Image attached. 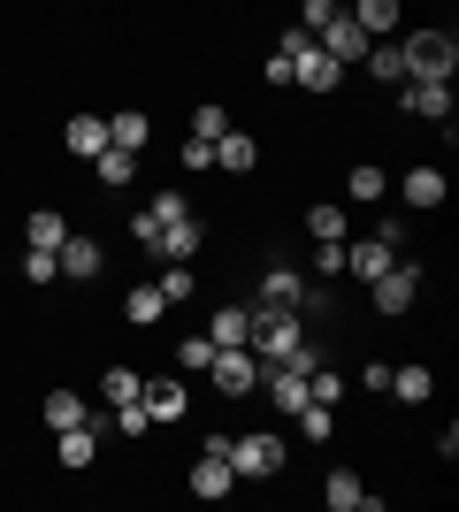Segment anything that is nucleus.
<instances>
[{"label":"nucleus","mask_w":459,"mask_h":512,"mask_svg":"<svg viewBox=\"0 0 459 512\" xmlns=\"http://www.w3.org/2000/svg\"><path fill=\"white\" fill-rule=\"evenodd\" d=\"M398 54H406V85H452V69H459L452 31H414V39H398Z\"/></svg>","instance_id":"f257e3e1"},{"label":"nucleus","mask_w":459,"mask_h":512,"mask_svg":"<svg viewBox=\"0 0 459 512\" xmlns=\"http://www.w3.org/2000/svg\"><path fill=\"white\" fill-rule=\"evenodd\" d=\"M230 474H238V482H268V474H284V436H268V428L230 436Z\"/></svg>","instance_id":"f03ea898"},{"label":"nucleus","mask_w":459,"mask_h":512,"mask_svg":"<svg viewBox=\"0 0 459 512\" xmlns=\"http://www.w3.org/2000/svg\"><path fill=\"white\" fill-rule=\"evenodd\" d=\"M207 375H215L222 398H245V390H261L268 367L253 360V344H215V367H207Z\"/></svg>","instance_id":"7ed1b4c3"},{"label":"nucleus","mask_w":459,"mask_h":512,"mask_svg":"<svg viewBox=\"0 0 459 512\" xmlns=\"http://www.w3.org/2000/svg\"><path fill=\"white\" fill-rule=\"evenodd\" d=\"M368 291H375V306H383V314H414V299H421V268H414L406 253H398L391 268H383V276L368 283Z\"/></svg>","instance_id":"20e7f679"},{"label":"nucleus","mask_w":459,"mask_h":512,"mask_svg":"<svg viewBox=\"0 0 459 512\" xmlns=\"http://www.w3.org/2000/svg\"><path fill=\"white\" fill-rule=\"evenodd\" d=\"M322 505H329V512H383V497H375V490H368V482H360L352 467H329Z\"/></svg>","instance_id":"39448f33"},{"label":"nucleus","mask_w":459,"mask_h":512,"mask_svg":"<svg viewBox=\"0 0 459 512\" xmlns=\"http://www.w3.org/2000/svg\"><path fill=\"white\" fill-rule=\"evenodd\" d=\"M398 107L421 115V123H437L444 138H452V85H398Z\"/></svg>","instance_id":"423d86ee"},{"label":"nucleus","mask_w":459,"mask_h":512,"mask_svg":"<svg viewBox=\"0 0 459 512\" xmlns=\"http://www.w3.org/2000/svg\"><path fill=\"white\" fill-rule=\"evenodd\" d=\"M291 85H306V92H337V85H345V62H337V54H322V39H314L299 62H291Z\"/></svg>","instance_id":"0eeeda50"},{"label":"nucleus","mask_w":459,"mask_h":512,"mask_svg":"<svg viewBox=\"0 0 459 512\" xmlns=\"http://www.w3.org/2000/svg\"><path fill=\"white\" fill-rule=\"evenodd\" d=\"M398 260V245H383V237H345V276H360V283H375L383 268Z\"/></svg>","instance_id":"6e6552de"},{"label":"nucleus","mask_w":459,"mask_h":512,"mask_svg":"<svg viewBox=\"0 0 459 512\" xmlns=\"http://www.w3.org/2000/svg\"><path fill=\"white\" fill-rule=\"evenodd\" d=\"M314 39H322V54H337V62H360V54H368V31H360V23H352L345 8H337V16H329L322 31H314Z\"/></svg>","instance_id":"1a4fd4ad"},{"label":"nucleus","mask_w":459,"mask_h":512,"mask_svg":"<svg viewBox=\"0 0 459 512\" xmlns=\"http://www.w3.org/2000/svg\"><path fill=\"white\" fill-rule=\"evenodd\" d=\"M199 245H207V230H199L192 214H176V222H169V230H161V237H153L146 253H161V260H192Z\"/></svg>","instance_id":"9d476101"},{"label":"nucleus","mask_w":459,"mask_h":512,"mask_svg":"<svg viewBox=\"0 0 459 512\" xmlns=\"http://www.w3.org/2000/svg\"><path fill=\"white\" fill-rule=\"evenodd\" d=\"M54 451H62V467H69V474H85L92 459H100V436H92V421H77V428H54Z\"/></svg>","instance_id":"9b49d317"},{"label":"nucleus","mask_w":459,"mask_h":512,"mask_svg":"<svg viewBox=\"0 0 459 512\" xmlns=\"http://www.w3.org/2000/svg\"><path fill=\"white\" fill-rule=\"evenodd\" d=\"M360 69H368L375 85H406V54H398V39H368V54H360Z\"/></svg>","instance_id":"f8f14e48"},{"label":"nucleus","mask_w":459,"mask_h":512,"mask_svg":"<svg viewBox=\"0 0 459 512\" xmlns=\"http://www.w3.org/2000/svg\"><path fill=\"white\" fill-rule=\"evenodd\" d=\"M62 146L77 153V161H92V153H108V115H69Z\"/></svg>","instance_id":"ddd939ff"},{"label":"nucleus","mask_w":459,"mask_h":512,"mask_svg":"<svg viewBox=\"0 0 459 512\" xmlns=\"http://www.w3.org/2000/svg\"><path fill=\"white\" fill-rule=\"evenodd\" d=\"M54 260H62V276H77V283H92L100 276V245H92V237H62V245H54Z\"/></svg>","instance_id":"4468645a"},{"label":"nucleus","mask_w":459,"mask_h":512,"mask_svg":"<svg viewBox=\"0 0 459 512\" xmlns=\"http://www.w3.org/2000/svg\"><path fill=\"white\" fill-rule=\"evenodd\" d=\"M253 161H261V146H253V138H245V130L230 123V130H222V138H215V169L245 176V169H253Z\"/></svg>","instance_id":"2eb2a0df"},{"label":"nucleus","mask_w":459,"mask_h":512,"mask_svg":"<svg viewBox=\"0 0 459 512\" xmlns=\"http://www.w3.org/2000/svg\"><path fill=\"white\" fill-rule=\"evenodd\" d=\"M398 192H406V207H444V169H429V161H421V169L398 176Z\"/></svg>","instance_id":"dca6fc26"},{"label":"nucleus","mask_w":459,"mask_h":512,"mask_svg":"<svg viewBox=\"0 0 459 512\" xmlns=\"http://www.w3.org/2000/svg\"><path fill=\"white\" fill-rule=\"evenodd\" d=\"M138 398H146V413H153V421H184V383H176V375H153V383L138 390Z\"/></svg>","instance_id":"f3484780"},{"label":"nucleus","mask_w":459,"mask_h":512,"mask_svg":"<svg viewBox=\"0 0 459 512\" xmlns=\"http://www.w3.org/2000/svg\"><path fill=\"white\" fill-rule=\"evenodd\" d=\"M299 299H306L299 268H268V276H261V306H291V314H299Z\"/></svg>","instance_id":"a211bd4d"},{"label":"nucleus","mask_w":459,"mask_h":512,"mask_svg":"<svg viewBox=\"0 0 459 512\" xmlns=\"http://www.w3.org/2000/svg\"><path fill=\"white\" fill-rule=\"evenodd\" d=\"M345 16L360 23V31H368V39H391V31H398V0H352Z\"/></svg>","instance_id":"6ab92c4d"},{"label":"nucleus","mask_w":459,"mask_h":512,"mask_svg":"<svg viewBox=\"0 0 459 512\" xmlns=\"http://www.w3.org/2000/svg\"><path fill=\"white\" fill-rule=\"evenodd\" d=\"M383 390H391L398 406H421V398L437 390V375H429V367H406V360H398V367H391V383H383Z\"/></svg>","instance_id":"aec40b11"},{"label":"nucleus","mask_w":459,"mask_h":512,"mask_svg":"<svg viewBox=\"0 0 459 512\" xmlns=\"http://www.w3.org/2000/svg\"><path fill=\"white\" fill-rule=\"evenodd\" d=\"M306 237H314V245H329V237H352L345 207H337V199H314V207H306Z\"/></svg>","instance_id":"412c9836"},{"label":"nucleus","mask_w":459,"mask_h":512,"mask_svg":"<svg viewBox=\"0 0 459 512\" xmlns=\"http://www.w3.org/2000/svg\"><path fill=\"white\" fill-rule=\"evenodd\" d=\"M207 337H215V344H245V337H253V306H215Z\"/></svg>","instance_id":"4be33fe9"},{"label":"nucleus","mask_w":459,"mask_h":512,"mask_svg":"<svg viewBox=\"0 0 459 512\" xmlns=\"http://www.w3.org/2000/svg\"><path fill=\"white\" fill-rule=\"evenodd\" d=\"M123 314H131V321H138V329H153V321L169 314V299H161V283H138L131 299H123Z\"/></svg>","instance_id":"5701e85b"},{"label":"nucleus","mask_w":459,"mask_h":512,"mask_svg":"<svg viewBox=\"0 0 459 512\" xmlns=\"http://www.w3.org/2000/svg\"><path fill=\"white\" fill-rule=\"evenodd\" d=\"M62 237H69V222H62V214H54V207H39V214H31V222H23V245H46V253H54Z\"/></svg>","instance_id":"b1692460"},{"label":"nucleus","mask_w":459,"mask_h":512,"mask_svg":"<svg viewBox=\"0 0 459 512\" xmlns=\"http://www.w3.org/2000/svg\"><path fill=\"white\" fill-rule=\"evenodd\" d=\"M138 390H146V375H138V367H108V375H100V398H108V406H131Z\"/></svg>","instance_id":"393cba45"},{"label":"nucleus","mask_w":459,"mask_h":512,"mask_svg":"<svg viewBox=\"0 0 459 512\" xmlns=\"http://www.w3.org/2000/svg\"><path fill=\"white\" fill-rule=\"evenodd\" d=\"M77 421H92L85 398L77 390H46V428H77Z\"/></svg>","instance_id":"a878e982"},{"label":"nucleus","mask_w":459,"mask_h":512,"mask_svg":"<svg viewBox=\"0 0 459 512\" xmlns=\"http://www.w3.org/2000/svg\"><path fill=\"white\" fill-rule=\"evenodd\" d=\"M92 176H100V184H131V176H138V153H123V146L92 153Z\"/></svg>","instance_id":"bb28decb"},{"label":"nucleus","mask_w":459,"mask_h":512,"mask_svg":"<svg viewBox=\"0 0 459 512\" xmlns=\"http://www.w3.org/2000/svg\"><path fill=\"white\" fill-rule=\"evenodd\" d=\"M345 192H352V199H360V207H375V199L391 192V176L375 169V161H360V169H352V176H345Z\"/></svg>","instance_id":"cd10ccee"},{"label":"nucleus","mask_w":459,"mask_h":512,"mask_svg":"<svg viewBox=\"0 0 459 512\" xmlns=\"http://www.w3.org/2000/svg\"><path fill=\"white\" fill-rule=\"evenodd\" d=\"M108 146H123V153H146V115H108Z\"/></svg>","instance_id":"c85d7f7f"},{"label":"nucleus","mask_w":459,"mask_h":512,"mask_svg":"<svg viewBox=\"0 0 459 512\" xmlns=\"http://www.w3.org/2000/svg\"><path fill=\"white\" fill-rule=\"evenodd\" d=\"M54 276H62V260L46 245H23V283H54Z\"/></svg>","instance_id":"c756f323"},{"label":"nucleus","mask_w":459,"mask_h":512,"mask_svg":"<svg viewBox=\"0 0 459 512\" xmlns=\"http://www.w3.org/2000/svg\"><path fill=\"white\" fill-rule=\"evenodd\" d=\"M192 291H199V276L184 268V260H169V276H161V299H169V306H184Z\"/></svg>","instance_id":"7c9ffc66"},{"label":"nucleus","mask_w":459,"mask_h":512,"mask_svg":"<svg viewBox=\"0 0 459 512\" xmlns=\"http://www.w3.org/2000/svg\"><path fill=\"white\" fill-rule=\"evenodd\" d=\"M108 428H123V436H131V444H138V436H146V428H153L146 398H131V406H115V421H108Z\"/></svg>","instance_id":"2f4dec72"},{"label":"nucleus","mask_w":459,"mask_h":512,"mask_svg":"<svg viewBox=\"0 0 459 512\" xmlns=\"http://www.w3.org/2000/svg\"><path fill=\"white\" fill-rule=\"evenodd\" d=\"M222 130H230V107H199L192 115V138H207V146H215Z\"/></svg>","instance_id":"473e14b6"},{"label":"nucleus","mask_w":459,"mask_h":512,"mask_svg":"<svg viewBox=\"0 0 459 512\" xmlns=\"http://www.w3.org/2000/svg\"><path fill=\"white\" fill-rule=\"evenodd\" d=\"M176 367H215V337H184L176 344Z\"/></svg>","instance_id":"72a5a7b5"},{"label":"nucleus","mask_w":459,"mask_h":512,"mask_svg":"<svg viewBox=\"0 0 459 512\" xmlns=\"http://www.w3.org/2000/svg\"><path fill=\"white\" fill-rule=\"evenodd\" d=\"M314 268H322V283H329V276H345V237H329V245H314Z\"/></svg>","instance_id":"f704fd0d"},{"label":"nucleus","mask_w":459,"mask_h":512,"mask_svg":"<svg viewBox=\"0 0 459 512\" xmlns=\"http://www.w3.org/2000/svg\"><path fill=\"white\" fill-rule=\"evenodd\" d=\"M337 8H345V0H299V23H306V31H322Z\"/></svg>","instance_id":"c9c22d12"},{"label":"nucleus","mask_w":459,"mask_h":512,"mask_svg":"<svg viewBox=\"0 0 459 512\" xmlns=\"http://www.w3.org/2000/svg\"><path fill=\"white\" fill-rule=\"evenodd\" d=\"M184 169L207 176V169H215V146H207V138H184Z\"/></svg>","instance_id":"e433bc0d"},{"label":"nucleus","mask_w":459,"mask_h":512,"mask_svg":"<svg viewBox=\"0 0 459 512\" xmlns=\"http://www.w3.org/2000/svg\"><path fill=\"white\" fill-rule=\"evenodd\" d=\"M306 46H314V31H306V23H291V31H284V39H276V54H291V62H299V54H306Z\"/></svg>","instance_id":"4c0bfd02"},{"label":"nucleus","mask_w":459,"mask_h":512,"mask_svg":"<svg viewBox=\"0 0 459 512\" xmlns=\"http://www.w3.org/2000/svg\"><path fill=\"white\" fill-rule=\"evenodd\" d=\"M383 383H391V360H368V367H360V390H375V398H383Z\"/></svg>","instance_id":"58836bf2"},{"label":"nucleus","mask_w":459,"mask_h":512,"mask_svg":"<svg viewBox=\"0 0 459 512\" xmlns=\"http://www.w3.org/2000/svg\"><path fill=\"white\" fill-rule=\"evenodd\" d=\"M261 77H268L276 92H284V85H291V54H268V62H261Z\"/></svg>","instance_id":"ea45409f"}]
</instances>
